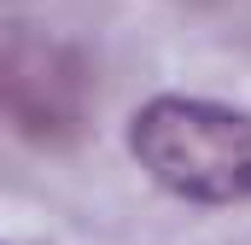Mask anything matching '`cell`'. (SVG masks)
<instances>
[{"label": "cell", "mask_w": 251, "mask_h": 245, "mask_svg": "<svg viewBox=\"0 0 251 245\" xmlns=\"http://www.w3.org/2000/svg\"><path fill=\"white\" fill-rule=\"evenodd\" d=\"M128 152L164 193L187 204L251 198V117L216 99L158 94L128 122Z\"/></svg>", "instance_id": "6da1fadb"}, {"label": "cell", "mask_w": 251, "mask_h": 245, "mask_svg": "<svg viewBox=\"0 0 251 245\" xmlns=\"http://www.w3.org/2000/svg\"><path fill=\"white\" fill-rule=\"evenodd\" d=\"M6 105L24 134H64L82 117V70L53 41H6Z\"/></svg>", "instance_id": "7a4b0ae2"}]
</instances>
